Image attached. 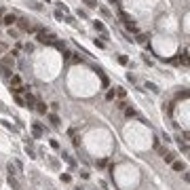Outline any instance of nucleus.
<instances>
[{
  "instance_id": "nucleus-8",
  "label": "nucleus",
  "mask_w": 190,
  "mask_h": 190,
  "mask_svg": "<svg viewBox=\"0 0 190 190\" xmlns=\"http://www.w3.org/2000/svg\"><path fill=\"white\" fill-rule=\"evenodd\" d=\"M23 104L28 106V108H34V106H36V99H34V95H28V97L23 99Z\"/></svg>"
},
{
  "instance_id": "nucleus-10",
  "label": "nucleus",
  "mask_w": 190,
  "mask_h": 190,
  "mask_svg": "<svg viewBox=\"0 0 190 190\" xmlns=\"http://www.w3.org/2000/svg\"><path fill=\"white\" fill-rule=\"evenodd\" d=\"M34 108H36V110H38V112H40V114H47V106H45V104H42V101H38V104H36Z\"/></svg>"
},
{
  "instance_id": "nucleus-7",
  "label": "nucleus",
  "mask_w": 190,
  "mask_h": 190,
  "mask_svg": "<svg viewBox=\"0 0 190 190\" xmlns=\"http://www.w3.org/2000/svg\"><path fill=\"white\" fill-rule=\"evenodd\" d=\"M171 167H173V171H184V169H186V165H184L182 161H173Z\"/></svg>"
},
{
  "instance_id": "nucleus-4",
  "label": "nucleus",
  "mask_w": 190,
  "mask_h": 190,
  "mask_svg": "<svg viewBox=\"0 0 190 190\" xmlns=\"http://www.w3.org/2000/svg\"><path fill=\"white\" fill-rule=\"evenodd\" d=\"M2 23H7V25H13V23H17V17H15L13 13H9V15H4Z\"/></svg>"
},
{
  "instance_id": "nucleus-22",
  "label": "nucleus",
  "mask_w": 190,
  "mask_h": 190,
  "mask_svg": "<svg viewBox=\"0 0 190 190\" xmlns=\"http://www.w3.org/2000/svg\"><path fill=\"white\" fill-rule=\"evenodd\" d=\"M76 190H83V188H76Z\"/></svg>"
},
{
  "instance_id": "nucleus-5",
  "label": "nucleus",
  "mask_w": 190,
  "mask_h": 190,
  "mask_svg": "<svg viewBox=\"0 0 190 190\" xmlns=\"http://www.w3.org/2000/svg\"><path fill=\"white\" fill-rule=\"evenodd\" d=\"M32 131H34L36 137H40V135H42V125L40 123H32Z\"/></svg>"
},
{
  "instance_id": "nucleus-14",
  "label": "nucleus",
  "mask_w": 190,
  "mask_h": 190,
  "mask_svg": "<svg viewBox=\"0 0 190 190\" xmlns=\"http://www.w3.org/2000/svg\"><path fill=\"white\" fill-rule=\"evenodd\" d=\"M125 114H127L129 118H133L135 116V110H133V108H125Z\"/></svg>"
},
{
  "instance_id": "nucleus-3",
  "label": "nucleus",
  "mask_w": 190,
  "mask_h": 190,
  "mask_svg": "<svg viewBox=\"0 0 190 190\" xmlns=\"http://www.w3.org/2000/svg\"><path fill=\"white\" fill-rule=\"evenodd\" d=\"M93 28H95L97 32H101V38H108V34H106V25L101 23V21H95V23H93Z\"/></svg>"
},
{
  "instance_id": "nucleus-21",
  "label": "nucleus",
  "mask_w": 190,
  "mask_h": 190,
  "mask_svg": "<svg viewBox=\"0 0 190 190\" xmlns=\"http://www.w3.org/2000/svg\"><path fill=\"white\" fill-rule=\"evenodd\" d=\"M0 23H2V17H0Z\"/></svg>"
},
{
  "instance_id": "nucleus-1",
  "label": "nucleus",
  "mask_w": 190,
  "mask_h": 190,
  "mask_svg": "<svg viewBox=\"0 0 190 190\" xmlns=\"http://www.w3.org/2000/svg\"><path fill=\"white\" fill-rule=\"evenodd\" d=\"M36 38H38V42H42V45H53V42H55V36H53L51 32H45L42 28L36 30Z\"/></svg>"
},
{
  "instance_id": "nucleus-18",
  "label": "nucleus",
  "mask_w": 190,
  "mask_h": 190,
  "mask_svg": "<svg viewBox=\"0 0 190 190\" xmlns=\"http://www.w3.org/2000/svg\"><path fill=\"white\" fill-rule=\"evenodd\" d=\"M146 38H148L146 34H139V36H137V42H146Z\"/></svg>"
},
{
  "instance_id": "nucleus-20",
  "label": "nucleus",
  "mask_w": 190,
  "mask_h": 190,
  "mask_svg": "<svg viewBox=\"0 0 190 190\" xmlns=\"http://www.w3.org/2000/svg\"><path fill=\"white\" fill-rule=\"evenodd\" d=\"M110 2H112V4H118V0H110Z\"/></svg>"
},
{
  "instance_id": "nucleus-12",
  "label": "nucleus",
  "mask_w": 190,
  "mask_h": 190,
  "mask_svg": "<svg viewBox=\"0 0 190 190\" xmlns=\"http://www.w3.org/2000/svg\"><path fill=\"white\" fill-rule=\"evenodd\" d=\"M114 97H116V89H110V91L106 93V99H108V101H112Z\"/></svg>"
},
{
  "instance_id": "nucleus-16",
  "label": "nucleus",
  "mask_w": 190,
  "mask_h": 190,
  "mask_svg": "<svg viewBox=\"0 0 190 190\" xmlns=\"http://www.w3.org/2000/svg\"><path fill=\"white\" fill-rule=\"evenodd\" d=\"M70 180H72V177H70V175H68V173H61V182H63V184H68Z\"/></svg>"
},
{
  "instance_id": "nucleus-15",
  "label": "nucleus",
  "mask_w": 190,
  "mask_h": 190,
  "mask_svg": "<svg viewBox=\"0 0 190 190\" xmlns=\"http://www.w3.org/2000/svg\"><path fill=\"white\" fill-rule=\"evenodd\" d=\"M118 63H123V66H127V63H129V59L125 57V55H121V57H118Z\"/></svg>"
},
{
  "instance_id": "nucleus-13",
  "label": "nucleus",
  "mask_w": 190,
  "mask_h": 190,
  "mask_svg": "<svg viewBox=\"0 0 190 190\" xmlns=\"http://www.w3.org/2000/svg\"><path fill=\"white\" fill-rule=\"evenodd\" d=\"M85 4H87L89 9H95V7H97V0H85Z\"/></svg>"
},
{
  "instance_id": "nucleus-17",
  "label": "nucleus",
  "mask_w": 190,
  "mask_h": 190,
  "mask_svg": "<svg viewBox=\"0 0 190 190\" xmlns=\"http://www.w3.org/2000/svg\"><path fill=\"white\" fill-rule=\"evenodd\" d=\"M9 36H11V38H17V30L11 28V30H9Z\"/></svg>"
},
{
  "instance_id": "nucleus-9",
  "label": "nucleus",
  "mask_w": 190,
  "mask_h": 190,
  "mask_svg": "<svg viewBox=\"0 0 190 190\" xmlns=\"http://www.w3.org/2000/svg\"><path fill=\"white\" fill-rule=\"evenodd\" d=\"M49 121H51V125H53V127H59V123H61L57 114H49Z\"/></svg>"
},
{
  "instance_id": "nucleus-11",
  "label": "nucleus",
  "mask_w": 190,
  "mask_h": 190,
  "mask_svg": "<svg viewBox=\"0 0 190 190\" xmlns=\"http://www.w3.org/2000/svg\"><path fill=\"white\" fill-rule=\"evenodd\" d=\"M163 159H165V163H173V161H175V154H173V152H167Z\"/></svg>"
},
{
  "instance_id": "nucleus-19",
  "label": "nucleus",
  "mask_w": 190,
  "mask_h": 190,
  "mask_svg": "<svg viewBox=\"0 0 190 190\" xmlns=\"http://www.w3.org/2000/svg\"><path fill=\"white\" fill-rule=\"evenodd\" d=\"M95 45L99 47V49H104V47H106V45H104V40H97V38H95Z\"/></svg>"
},
{
  "instance_id": "nucleus-2",
  "label": "nucleus",
  "mask_w": 190,
  "mask_h": 190,
  "mask_svg": "<svg viewBox=\"0 0 190 190\" xmlns=\"http://www.w3.org/2000/svg\"><path fill=\"white\" fill-rule=\"evenodd\" d=\"M13 68H15V57L13 55H4L0 59V70H11L13 72Z\"/></svg>"
},
{
  "instance_id": "nucleus-6",
  "label": "nucleus",
  "mask_w": 190,
  "mask_h": 190,
  "mask_svg": "<svg viewBox=\"0 0 190 190\" xmlns=\"http://www.w3.org/2000/svg\"><path fill=\"white\" fill-rule=\"evenodd\" d=\"M9 80H11V87H21V78H19L17 74H11Z\"/></svg>"
}]
</instances>
